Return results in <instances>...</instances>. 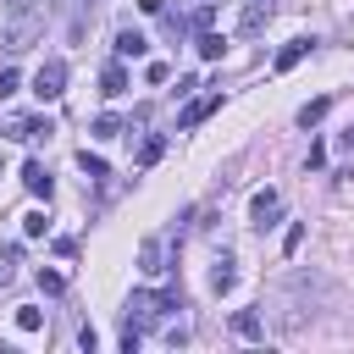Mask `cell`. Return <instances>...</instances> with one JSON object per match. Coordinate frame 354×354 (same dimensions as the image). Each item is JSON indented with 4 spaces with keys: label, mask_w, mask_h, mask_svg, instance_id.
Wrapping results in <instances>:
<instances>
[{
    "label": "cell",
    "mask_w": 354,
    "mask_h": 354,
    "mask_svg": "<svg viewBox=\"0 0 354 354\" xmlns=\"http://www.w3.org/2000/svg\"><path fill=\"white\" fill-rule=\"evenodd\" d=\"M33 94H39V100H61V94H66V61H44V66L33 72Z\"/></svg>",
    "instance_id": "6da1fadb"
},
{
    "label": "cell",
    "mask_w": 354,
    "mask_h": 354,
    "mask_svg": "<svg viewBox=\"0 0 354 354\" xmlns=\"http://www.w3.org/2000/svg\"><path fill=\"white\" fill-rule=\"evenodd\" d=\"M271 11H277V0H238V33H260L271 22Z\"/></svg>",
    "instance_id": "7a4b0ae2"
},
{
    "label": "cell",
    "mask_w": 354,
    "mask_h": 354,
    "mask_svg": "<svg viewBox=\"0 0 354 354\" xmlns=\"http://www.w3.org/2000/svg\"><path fill=\"white\" fill-rule=\"evenodd\" d=\"M22 188L33 194V199H50V171H44V160H22Z\"/></svg>",
    "instance_id": "3957f363"
},
{
    "label": "cell",
    "mask_w": 354,
    "mask_h": 354,
    "mask_svg": "<svg viewBox=\"0 0 354 354\" xmlns=\"http://www.w3.org/2000/svg\"><path fill=\"white\" fill-rule=\"evenodd\" d=\"M282 210V194L277 188H260L254 199H249V216H254V227H271V216Z\"/></svg>",
    "instance_id": "277c9868"
},
{
    "label": "cell",
    "mask_w": 354,
    "mask_h": 354,
    "mask_svg": "<svg viewBox=\"0 0 354 354\" xmlns=\"http://www.w3.org/2000/svg\"><path fill=\"white\" fill-rule=\"evenodd\" d=\"M210 111H221V88H210V94H205V100H194V105H188V111H183V122H177V127H199V122H205V116H210Z\"/></svg>",
    "instance_id": "5b68a950"
},
{
    "label": "cell",
    "mask_w": 354,
    "mask_h": 354,
    "mask_svg": "<svg viewBox=\"0 0 354 354\" xmlns=\"http://www.w3.org/2000/svg\"><path fill=\"white\" fill-rule=\"evenodd\" d=\"M33 33H39V22H33V17H17V22L6 28V50H11V55H17V50H28V39H33Z\"/></svg>",
    "instance_id": "8992f818"
},
{
    "label": "cell",
    "mask_w": 354,
    "mask_h": 354,
    "mask_svg": "<svg viewBox=\"0 0 354 354\" xmlns=\"http://www.w3.org/2000/svg\"><path fill=\"white\" fill-rule=\"evenodd\" d=\"M310 44H315V39H288V44L277 50V72H293V66L310 55Z\"/></svg>",
    "instance_id": "52a82bcc"
},
{
    "label": "cell",
    "mask_w": 354,
    "mask_h": 354,
    "mask_svg": "<svg viewBox=\"0 0 354 354\" xmlns=\"http://www.w3.org/2000/svg\"><path fill=\"white\" fill-rule=\"evenodd\" d=\"M144 50H149V39H144L138 28H122V33H116V61H127V55H144Z\"/></svg>",
    "instance_id": "ba28073f"
},
{
    "label": "cell",
    "mask_w": 354,
    "mask_h": 354,
    "mask_svg": "<svg viewBox=\"0 0 354 354\" xmlns=\"http://www.w3.org/2000/svg\"><path fill=\"white\" fill-rule=\"evenodd\" d=\"M100 94H111V100L127 94V66H122V61H111V66L100 72Z\"/></svg>",
    "instance_id": "9c48e42d"
},
{
    "label": "cell",
    "mask_w": 354,
    "mask_h": 354,
    "mask_svg": "<svg viewBox=\"0 0 354 354\" xmlns=\"http://www.w3.org/2000/svg\"><path fill=\"white\" fill-rule=\"evenodd\" d=\"M232 282H238V271H232V260L221 254V260H216V271H210V288H216V293H232Z\"/></svg>",
    "instance_id": "30bf717a"
},
{
    "label": "cell",
    "mask_w": 354,
    "mask_h": 354,
    "mask_svg": "<svg viewBox=\"0 0 354 354\" xmlns=\"http://www.w3.org/2000/svg\"><path fill=\"white\" fill-rule=\"evenodd\" d=\"M232 332H238L243 343H254V337H260V315H254V310H238V315H232Z\"/></svg>",
    "instance_id": "8fae6325"
},
{
    "label": "cell",
    "mask_w": 354,
    "mask_h": 354,
    "mask_svg": "<svg viewBox=\"0 0 354 354\" xmlns=\"http://www.w3.org/2000/svg\"><path fill=\"white\" fill-rule=\"evenodd\" d=\"M221 50H227V39L210 33V28H199V55H205V61H221Z\"/></svg>",
    "instance_id": "7c38bea8"
},
{
    "label": "cell",
    "mask_w": 354,
    "mask_h": 354,
    "mask_svg": "<svg viewBox=\"0 0 354 354\" xmlns=\"http://www.w3.org/2000/svg\"><path fill=\"white\" fill-rule=\"evenodd\" d=\"M17 332H44V310L39 304H22L17 310Z\"/></svg>",
    "instance_id": "4fadbf2b"
},
{
    "label": "cell",
    "mask_w": 354,
    "mask_h": 354,
    "mask_svg": "<svg viewBox=\"0 0 354 354\" xmlns=\"http://www.w3.org/2000/svg\"><path fill=\"white\" fill-rule=\"evenodd\" d=\"M326 111H332V100H326V94H321V100H310V105L299 111V127H315V122H321Z\"/></svg>",
    "instance_id": "5bb4252c"
},
{
    "label": "cell",
    "mask_w": 354,
    "mask_h": 354,
    "mask_svg": "<svg viewBox=\"0 0 354 354\" xmlns=\"http://www.w3.org/2000/svg\"><path fill=\"white\" fill-rule=\"evenodd\" d=\"M160 155H166V138H160V133H149V138H144V149H138V166H155Z\"/></svg>",
    "instance_id": "9a60e30c"
},
{
    "label": "cell",
    "mask_w": 354,
    "mask_h": 354,
    "mask_svg": "<svg viewBox=\"0 0 354 354\" xmlns=\"http://www.w3.org/2000/svg\"><path fill=\"white\" fill-rule=\"evenodd\" d=\"M138 271H144V277H155V271H160V243H155V238L138 249Z\"/></svg>",
    "instance_id": "2e32d148"
},
{
    "label": "cell",
    "mask_w": 354,
    "mask_h": 354,
    "mask_svg": "<svg viewBox=\"0 0 354 354\" xmlns=\"http://www.w3.org/2000/svg\"><path fill=\"white\" fill-rule=\"evenodd\" d=\"M116 133H122V116H111V111L94 116V138H116Z\"/></svg>",
    "instance_id": "e0dca14e"
},
{
    "label": "cell",
    "mask_w": 354,
    "mask_h": 354,
    "mask_svg": "<svg viewBox=\"0 0 354 354\" xmlns=\"http://www.w3.org/2000/svg\"><path fill=\"white\" fill-rule=\"evenodd\" d=\"M44 227H50L44 210H28V216H22V232H28V238H44Z\"/></svg>",
    "instance_id": "ac0fdd59"
},
{
    "label": "cell",
    "mask_w": 354,
    "mask_h": 354,
    "mask_svg": "<svg viewBox=\"0 0 354 354\" xmlns=\"http://www.w3.org/2000/svg\"><path fill=\"white\" fill-rule=\"evenodd\" d=\"M77 166H83L88 177H105V160H100V155H88V149H77Z\"/></svg>",
    "instance_id": "d6986e66"
},
{
    "label": "cell",
    "mask_w": 354,
    "mask_h": 354,
    "mask_svg": "<svg viewBox=\"0 0 354 354\" xmlns=\"http://www.w3.org/2000/svg\"><path fill=\"white\" fill-rule=\"evenodd\" d=\"M55 127H50V116H28V138H50Z\"/></svg>",
    "instance_id": "ffe728a7"
},
{
    "label": "cell",
    "mask_w": 354,
    "mask_h": 354,
    "mask_svg": "<svg viewBox=\"0 0 354 354\" xmlns=\"http://www.w3.org/2000/svg\"><path fill=\"white\" fill-rule=\"evenodd\" d=\"M39 288H44V293H61L66 277H61V271H39Z\"/></svg>",
    "instance_id": "44dd1931"
},
{
    "label": "cell",
    "mask_w": 354,
    "mask_h": 354,
    "mask_svg": "<svg viewBox=\"0 0 354 354\" xmlns=\"http://www.w3.org/2000/svg\"><path fill=\"white\" fill-rule=\"evenodd\" d=\"M17 88H22V77H17V72H11V66H6V72H0V100H11V94H17Z\"/></svg>",
    "instance_id": "7402d4cb"
},
{
    "label": "cell",
    "mask_w": 354,
    "mask_h": 354,
    "mask_svg": "<svg viewBox=\"0 0 354 354\" xmlns=\"http://www.w3.org/2000/svg\"><path fill=\"white\" fill-rule=\"evenodd\" d=\"M144 77H149V83H166V77H171V66H166V61H149V66H144Z\"/></svg>",
    "instance_id": "603a6c76"
},
{
    "label": "cell",
    "mask_w": 354,
    "mask_h": 354,
    "mask_svg": "<svg viewBox=\"0 0 354 354\" xmlns=\"http://www.w3.org/2000/svg\"><path fill=\"white\" fill-rule=\"evenodd\" d=\"M337 144H343V149H354V127H343V138H337Z\"/></svg>",
    "instance_id": "cb8c5ba5"
},
{
    "label": "cell",
    "mask_w": 354,
    "mask_h": 354,
    "mask_svg": "<svg viewBox=\"0 0 354 354\" xmlns=\"http://www.w3.org/2000/svg\"><path fill=\"white\" fill-rule=\"evenodd\" d=\"M6 6H11V11H28V6H33V0H6Z\"/></svg>",
    "instance_id": "d4e9b609"
},
{
    "label": "cell",
    "mask_w": 354,
    "mask_h": 354,
    "mask_svg": "<svg viewBox=\"0 0 354 354\" xmlns=\"http://www.w3.org/2000/svg\"><path fill=\"white\" fill-rule=\"evenodd\" d=\"M0 277H6V271H0Z\"/></svg>",
    "instance_id": "484cf974"
}]
</instances>
